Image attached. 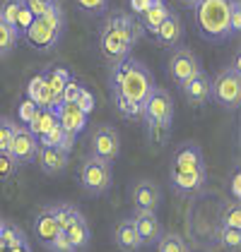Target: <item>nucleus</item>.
Segmentation results:
<instances>
[{
	"instance_id": "obj_1",
	"label": "nucleus",
	"mask_w": 241,
	"mask_h": 252,
	"mask_svg": "<svg viewBox=\"0 0 241 252\" xmlns=\"http://www.w3.org/2000/svg\"><path fill=\"white\" fill-rule=\"evenodd\" d=\"M169 183L179 194L193 197L207 188V166L196 142H183L171 158Z\"/></svg>"
},
{
	"instance_id": "obj_2",
	"label": "nucleus",
	"mask_w": 241,
	"mask_h": 252,
	"mask_svg": "<svg viewBox=\"0 0 241 252\" xmlns=\"http://www.w3.org/2000/svg\"><path fill=\"white\" fill-rule=\"evenodd\" d=\"M109 82H111L114 94H123V96L133 98L135 103H145V98L155 89V77H152L150 67L133 56L114 63Z\"/></svg>"
},
{
	"instance_id": "obj_3",
	"label": "nucleus",
	"mask_w": 241,
	"mask_h": 252,
	"mask_svg": "<svg viewBox=\"0 0 241 252\" xmlns=\"http://www.w3.org/2000/svg\"><path fill=\"white\" fill-rule=\"evenodd\" d=\"M232 2L234 0H198L193 7V17H196V29L205 41L222 43V41L232 39Z\"/></svg>"
},
{
	"instance_id": "obj_4",
	"label": "nucleus",
	"mask_w": 241,
	"mask_h": 252,
	"mask_svg": "<svg viewBox=\"0 0 241 252\" xmlns=\"http://www.w3.org/2000/svg\"><path fill=\"white\" fill-rule=\"evenodd\" d=\"M142 120L147 125L150 139L161 147L171 135V123H174V98L166 89L155 87L150 96L142 103Z\"/></svg>"
},
{
	"instance_id": "obj_5",
	"label": "nucleus",
	"mask_w": 241,
	"mask_h": 252,
	"mask_svg": "<svg viewBox=\"0 0 241 252\" xmlns=\"http://www.w3.org/2000/svg\"><path fill=\"white\" fill-rule=\"evenodd\" d=\"M63 29H65V15H63V7H60V2H58L46 15L34 17L22 36L27 39V43L34 51L48 53V51H53L58 46L60 36H63Z\"/></svg>"
},
{
	"instance_id": "obj_6",
	"label": "nucleus",
	"mask_w": 241,
	"mask_h": 252,
	"mask_svg": "<svg viewBox=\"0 0 241 252\" xmlns=\"http://www.w3.org/2000/svg\"><path fill=\"white\" fill-rule=\"evenodd\" d=\"M80 185L92 197L109 192L114 185V161H106L99 156H87L80 166Z\"/></svg>"
},
{
	"instance_id": "obj_7",
	"label": "nucleus",
	"mask_w": 241,
	"mask_h": 252,
	"mask_svg": "<svg viewBox=\"0 0 241 252\" xmlns=\"http://www.w3.org/2000/svg\"><path fill=\"white\" fill-rule=\"evenodd\" d=\"M210 98H215V103L227 108V111H237L241 103V75L234 67H224L217 72V77L210 84Z\"/></svg>"
},
{
	"instance_id": "obj_8",
	"label": "nucleus",
	"mask_w": 241,
	"mask_h": 252,
	"mask_svg": "<svg viewBox=\"0 0 241 252\" xmlns=\"http://www.w3.org/2000/svg\"><path fill=\"white\" fill-rule=\"evenodd\" d=\"M89 154L106 158V161H116L120 154V135L114 125H97L89 137Z\"/></svg>"
},
{
	"instance_id": "obj_9",
	"label": "nucleus",
	"mask_w": 241,
	"mask_h": 252,
	"mask_svg": "<svg viewBox=\"0 0 241 252\" xmlns=\"http://www.w3.org/2000/svg\"><path fill=\"white\" fill-rule=\"evenodd\" d=\"M99 48H101V56L109 60V63H119V60L128 58L135 46H130L128 41L123 39V34H120L119 29L106 20L104 27L99 29Z\"/></svg>"
},
{
	"instance_id": "obj_10",
	"label": "nucleus",
	"mask_w": 241,
	"mask_h": 252,
	"mask_svg": "<svg viewBox=\"0 0 241 252\" xmlns=\"http://www.w3.org/2000/svg\"><path fill=\"white\" fill-rule=\"evenodd\" d=\"M37 149H39V139L32 135V130L27 125H15V135L10 139L7 154L15 158L17 166H27L37 158Z\"/></svg>"
},
{
	"instance_id": "obj_11",
	"label": "nucleus",
	"mask_w": 241,
	"mask_h": 252,
	"mask_svg": "<svg viewBox=\"0 0 241 252\" xmlns=\"http://www.w3.org/2000/svg\"><path fill=\"white\" fill-rule=\"evenodd\" d=\"M166 70H169V77L181 87L186 79H191L196 72H201L202 65H201V60H198V56H196L191 48H174Z\"/></svg>"
},
{
	"instance_id": "obj_12",
	"label": "nucleus",
	"mask_w": 241,
	"mask_h": 252,
	"mask_svg": "<svg viewBox=\"0 0 241 252\" xmlns=\"http://www.w3.org/2000/svg\"><path fill=\"white\" fill-rule=\"evenodd\" d=\"M133 226L140 235L142 248L145 245H157L160 235L164 233L161 228V221L157 219V212H147V209H135L133 214Z\"/></svg>"
},
{
	"instance_id": "obj_13",
	"label": "nucleus",
	"mask_w": 241,
	"mask_h": 252,
	"mask_svg": "<svg viewBox=\"0 0 241 252\" xmlns=\"http://www.w3.org/2000/svg\"><path fill=\"white\" fill-rule=\"evenodd\" d=\"M37 161H39V168L46 175H58L68 168L70 152H65V149H60V147H53V144H39Z\"/></svg>"
},
{
	"instance_id": "obj_14",
	"label": "nucleus",
	"mask_w": 241,
	"mask_h": 252,
	"mask_svg": "<svg viewBox=\"0 0 241 252\" xmlns=\"http://www.w3.org/2000/svg\"><path fill=\"white\" fill-rule=\"evenodd\" d=\"M133 197V207L135 209H147V212H157L161 204V190L157 188V183L152 180H138L130 190Z\"/></svg>"
},
{
	"instance_id": "obj_15",
	"label": "nucleus",
	"mask_w": 241,
	"mask_h": 252,
	"mask_svg": "<svg viewBox=\"0 0 241 252\" xmlns=\"http://www.w3.org/2000/svg\"><path fill=\"white\" fill-rule=\"evenodd\" d=\"M210 84H212V77L201 70V72H196L193 77L181 84V92H183V96L191 106H201L210 98Z\"/></svg>"
},
{
	"instance_id": "obj_16",
	"label": "nucleus",
	"mask_w": 241,
	"mask_h": 252,
	"mask_svg": "<svg viewBox=\"0 0 241 252\" xmlns=\"http://www.w3.org/2000/svg\"><path fill=\"white\" fill-rule=\"evenodd\" d=\"M152 36H155V41H157L160 46H164V48L179 46V41L183 39V22H181V17L176 12H169Z\"/></svg>"
},
{
	"instance_id": "obj_17",
	"label": "nucleus",
	"mask_w": 241,
	"mask_h": 252,
	"mask_svg": "<svg viewBox=\"0 0 241 252\" xmlns=\"http://www.w3.org/2000/svg\"><path fill=\"white\" fill-rule=\"evenodd\" d=\"M58 233H60L58 221H56V216L51 212V207H43V209L34 216V238L48 250L51 243H53V238H56Z\"/></svg>"
},
{
	"instance_id": "obj_18",
	"label": "nucleus",
	"mask_w": 241,
	"mask_h": 252,
	"mask_svg": "<svg viewBox=\"0 0 241 252\" xmlns=\"http://www.w3.org/2000/svg\"><path fill=\"white\" fill-rule=\"evenodd\" d=\"M56 120L63 125L65 132H70V135H75V137L87 127V113H82L75 103H60L58 108H56Z\"/></svg>"
},
{
	"instance_id": "obj_19",
	"label": "nucleus",
	"mask_w": 241,
	"mask_h": 252,
	"mask_svg": "<svg viewBox=\"0 0 241 252\" xmlns=\"http://www.w3.org/2000/svg\"><path fill=\"white\" fill-rule=\"evenodd\" d=\"M114 240H116V248L120 252H138L142 248L140 235L133 226V219H120L114 228Z\"/></svg>"
},
{
	"instance_id": "obj_20",
	"label": "nucleus",
	"mask_w": 241,
	"mask_h": 252,
	"mask_svg": "<svg viewBox=\"0 0 241 252\" xmlns=\"http://www.w3.org/2000/svg\"><path fill=\"white\" fill-rule=\"evenodd\" d=\"M73 79V75L65 70V67H51L48 72H43V82H46V89L51 92V108H58L60 106V94H63V87Z\"/></svg>"
},
{
	"instance_id": "obj_21",
	"label": "nucleus",
	"mask_w": 241,
	"mask_h": 252,
	"mask_svg": "<svg viewBox=\"0 0 241 252\" xmlns=\"http://www.w3.org/2000/svg\"><path fill=\"white\" fill-rule=\"evenodd\" d=\"M109 22H111V24L119 29L120 34H123V39L128 41L130 46H135V43L140 41L142 27L133 20V15H128V12H119V15H111V17H109Z\"/></svg>"
},
{
	"instance_id": "obj_22",
	"label": "nucleus",
	"mask_w": 241,
	"mask_h": 252,
	"mask_svg": "<svg viewBox=\"0 0 241 252\" xmlns=\"http://www.w3.org/2000/svg\"><path fill=\"white\" fill-rule=\"evenodd\" d=\"M169 12H171V10H169V5H166L164 0H157L155 5H150V7H147V10L140 15V17H142V22H140L142 32L155 34V32H157V27L164 22V17H166Z\"/></svg>"
},
{
	"instance_id": "obj_23",
	"label": "nucleus",
	"mask_w": 241,
	"mask_h": 252,
	"mask_svg": "<svg viewBox=\"0 0 241 252\" xmlns=\"http://www.w3.org/2000/svg\"><path fill=\"white\" fill-rule=\"evenodd\" d=\"M73 142H75V135L65 132L58 120L39 137V144H53V147H60V149H65V152H73Z\"/></svg>"
},
{
	"instance_id": "obj_24",
	"label": "nucleus",
	"mask_w": 241,
	"mask_h": 252,
	"mask_svg": "<svg viewBox=\"0 0 241 252\" xmlns=\"http://www.w3.org/2000/svg\"><path fill=\"white\" fill-rule=\"evenodd\" d=\"M68 240H70V245H73V250L75 252H82L89 248V243H92V228H89V223H87V219H80V221H75L68 231Z\"/></svg>"
},
{
	"instance_id": "obj_25",
	"label": "nucleus",
	"mask_w": 241,
	"mask_h": 252,
	"mask_svg": "<svg viewBox=\"0 0 241 252\" xmlns=\"http://www.w3.org/2000/svg\"><path fill=\"white\" fill-rule=\"evenodd\" d=\"M53 123H56V108H51V106H37V111H34L32 120L27 123V127L32 130V135L39 139Z\"/></svg>"
},
{
	"instance_id": "obj_26",
	"label": "nucleus",
	"mask_w": 241,
	"mask_h": 252,
	"mask_svg": "<svg viewBox=\"0 0 241 252\" xmlns=\"http://www.w3.org/2000/svg\"><path fill=\"white\" fill-rule=\"evenodd\" d=\"M51 212H53L56 221H58L60 231H68V228H70L75 221L84 219L80 209H78L75 204H68V202H63V204H53V207H51Z\"/></svg>"
},
{
	"instance_id": "obj_27",
	"label": "nucleus",
	"mask_w": 241,
	"mask_h": 252,
	"mask_svg": "<svg viewBox=\"0 0 241 252\" xmlns=\"http://www.w3.org/2000/svg\"><path fill=\"white\" fill-rule=\"evenodd\" d=\"M27 98H32L37 106H51V92L46 89V82H43V72L34 75L27 84Z\"/></svg>"
},
{
	"instance_id": "obj_28",
	"label": "nucleus",
	"mask_w": 241,
	"mask_h": 252,
	"mask_svg": "<svg viewBox=\"0 0 241 252\" xmlns=\"http://www.w3.org/2000/svg\"><path fill=\"white\" fill-rule=\"evenodd\" d=\"M157 252H191V248L179 233H161L157 240Z\"/></svg>"
},
{
	"instance_id": "obj_29",
	"label": "nucleus",
	"mask_w": 241,
	"mask_h": 252,
	"mask_svg": "<svg viewBox=\"0 0 241 252\" xmlns=\"http://www.w3.org/2000/svg\"><path fill=\"white\" fill-rule=\"evenodd\" d=\"M217 240L224 252H239L241 250V228H232V226H220L217 231Z\"/></svg>"
},
{
	"instance_id": "obj_30",
	"label": "nucleus",
	"mask_w": 241,
	"mask_h": 252,
	"mask_svg": "<svg viewBox=\"0 0 241 252\" xmlns=\"http://www.w3.org/2000/svg\"><path fill=\"white\" fill-rule=\"evenodd\" d=\"M17 41H20V34L15 32V27L0 20V56H10L17 48Z\"/></svg>"
},
{
	"instance_id": "obj_31",
	"label": "nucleus",
	"mask_w": 241,
	"mask_h": 252,
	"mask_svg": "<svg viewBox=\"0 0 241 252\" xmlns=\"http://www.w3.org/2000/svg\"><path fill=\"white\" fill-rule=\"evenodd\" d=\"M114 101H116V111L123 118H133V120L142 118V103H135L133 98L123 96V94H114Z\"/></svg>"
},
{
	"instance_id": "obj_32",
	"label": "nucleus",
	"mask_w": 241,
	"mask_h": 252,
	"mask_svg": "<svg viewBox=\"0 0 241 252\" xmlns=\"http://www.w3.org/2000/svg\"><path fill=\"white\" fill-rule=\"evenodd\" d=\"M220 226L241 228V204H239V202H229V204H224V207H222Z\"/></svg>"
},
{
	"instance_id": "obj_33",
	"label": "nucleus",
	"mask_w": 241,
	"mask_h": 252,
	"mask_svg": "<svg viewBox=\"0 0 241 252\" xmlns=\"http://www.w3.org/2000/svg\"><path fill=\"white\" fill-rule=\"evenodd\" d=\"M78 5V10H82L84 15H92V17H99L109 10L111 0H73Z\"/></svg>"
},
{
	"instance_id": "obj_34",
	"label": "nucleus",
	"mask_w": 241,
	"mask_h": 252,
	"mask_svg": "<svg viewBox=\"0 0 241 252\" xmlns=\"http://www.w3.org/2000/svg\"><path fill=\"white\" fill-rule=\"evenodd\" d=\"M0 240L5 243V250L7 248H17V245H24L27 243V238H24V233L17 228V226H2V231H0Z\"/></svg>"
},
{
	"instance_id": "obj_35",
	"label": "nucleus",
	"mask_w": 241,
	"mask_h": 252,
	"mask_svg": "<svg viewBox=\"0 0 241 252\" xmlns=\"http://www.w3.org/2000/svg\"><path fill=\"white\" fill-rule=\"evenodd\" d=\"M15 120H10L7 116H0V152H7L10 139L15 135Z\"/></svg>"
},
{
	"instance_id": "obj_36",
	"label": "nucleus",
	"mask_w": 241,
	"mask_h": 252,
	"mask_svg": "<svg viewBox=\"0 0 241 252\" xmlns=\"http://www.w3.org/2000/svg\"><path fill=\"white\" fill-rule=\"evenodd\" d=\"M32 20H34V15H32V10L24 5V0H22V5H20V10H17V15H15V32L17 34H24L27 32V27L32 24Z\"/></svg>"
},
{
	"instance_id": "obj_37",
	"label": "nucleus",
	"mask_w": 241,
	"mask_h": 252,
	"mask_svg": "<svg viewBox=\"0 0 241 252\" xmlns=\"http://www.w3.org/2000/svg\"><path fill=\"white\" fill-rule=\"evenodd\" d=\"M17 171H20V166L15 163V158L7 152H0V180H10Z\"/></svg>"
},
{
	"instance_id": "obj_38",
	"label": "nucleus",
	"mask_w": 241,
	"mask_h": 252,
	"mask_svg": "<svg viewBox=\"0 0 241 252\" xmlns=\"http://www.w3.org/2000/svg\"><path fill=\"white\" fill-rule=\"evenodd\" d=\"M22 0H2L0 2V20H5L10 27H15V15L20 10Z\"/></svg>"
},
{
	"instance_id": "obj_39",
	"label": "nucleus",
	"mask_w": 241,
	"mask_h": 252,
	"mask_svg": "<svg viewBox=\"0 0 241 252\" xmlns=\"http://www.w3.org/2000/svg\"><path fill=\"white\" fill-rule=\"evenodd\" d=\"M84 89L82 84H78L75 79H70L65 87H63V94H60V103H75L78 96H80V92Z\"/></svg>"
},
{
	"instance_id": "obj_40",
	"label": "nucleus",
	"mask_w": 241,
	"mask_h": 252,
	"mask_svg": "<svg viewBox=\"0 0 241 252\" xmlns=\"http://www.w3.org/2000/svg\"><path fill=\"white\" fill-rule=\"evenodd\" d=\"M24 5L32 10L34 17H41V15H46L53 5H58V0H24Z\"/></svg>"
},
{
	"instance_id": "obj_41",
	"label": "nucleus",
	"mask_w": 241,
	"mask_h": 252,
	"mask_svg": "<svg viewBox=\"0 0 241 252\" xmlns=\"http://www.w3.org/2000/svg\"><path fill=\"white\" fill-rule=\"evenodd\" d=\"M51 252H75L73 250V245H70V240H68V235H65V231H60L56 238H53V243H51V248H48Z\"/></svg>"
},
{
	"instance_id": "obj_42",
	"label": "nucleus",
	"mask_w": 241,
	"mask_h": 252,
	"mask_svg": "<svg viewBox=\"0 0 241 252\" xmlns=\"http://www.w3.org/2000/svg\"><path fill=\"white\" fill-rule=\"evenodd\" d=\"M229 194H232V202H241V171L234 168L232 171V180H229Z\"/></svg>"
},
{
	"instance_id": "obj_43",
	"label": "nucleus",
	"mask_w": 241,
	"mask_h": 252,
	"mask_svg": "<svg viewBox=\"0 0 241 252\" xmlns=\"http://www.w3.org/2000/svg\"><path fill=\"white\" fill-rule=\"evenodd\" d=\"M75 106L80 108L82 113H92V111H94V96H92L87 89H82L80 96H78V101H75Z\"/></svg>"
},
{
	"instance_id": "obj_44",
	"label": "nucleus",
	"mask_w": 241,
	"mask_h": 252,
	"mask_svg": "<svg viewBox=\"0 0 241 252\" xmlns=\"http://www.w3.org/2000/svg\"><path fill=\"white\" fill-rule=\"evenodd\" d=\"M229 27H232V36H237L241 29V2L234 0L232 2V17H229Z\"/></svg>"
},
{
	"instance_id": "obj_45",
	"label": "nucleus",
	"mask_w": 241,
	"mask_h": 252,
	"mask_svg": "<svg viewBox=\"0 0 241 252\" xmlns=\"http://www.w3.org/2000/svg\"><path fill=\"white\" fill-rule=\"evenodd\" d=\"M34 111H37V103H34L32 98H24V101L20 103V123L22 125H27V123L32 120Z\"/></svg>"
},
{
	"instance_id": "obj_46",
	"label": "nucleus",
	"mask_w": 241,
	"mask_h": 252,
	"mask_svg": "<svg viewBox=\"0 0 241 252\" xmlns=\"http://www.w3.org/2000/svg\"><path fill=\"white\" fill-rule=\"evenodd\" d=\"M130 2V15H142L150 5H155L157 0H128Z\"/></svg>"
},
{
	"instance_id": "obj_47",
	"label": "nucleus",
	"mask_w": 241,
	"mask_h": 252,
	"mask_svg": "<svg viewBox=\"0 0 241 252\" xmlns=\"http://www.w3.org/2000/svg\"><path fill=\"white\" fill-rule=\"evenodd\" d=\"M7 252H32V248H29V243H24V245H17V248H7Z\"/></svg>"
},
{
	"instance_id": "obj_48",
	"label": "nucleus",
	"mask_w": 241,
	"mask_h": 252,
	"mask_svg": "<svg viewBox=\"0 0 241 252\" xmlns=\"http://www.w3.org/2000/svg\"><path fill=\"white\" fill-rule=\"evenodd\" d=\"M239 53H237V56H234V60H232V65H229V67H234V70H239Z\"/></svg>"
},
{
	"instance_id": "obj_49",
	"label": "nucleus",
	"mask_w": 241,
	"mask_h": 252,
	"mask_svg": "<svg viewBox=\"0 0 241 252\" xmlns=\"http://www.w3.org/2000/svg\"><path fill=\"white\" fill-rule=\"evenodd\" d=\"M181 2H186L188 7H196V2H198V0H181Z\"/></svg>"
},
{
	"instance_id": "obj_50",
	"label": "nucleus",
	"mask_w": 241,
	"mask_h": 252,
	"mask_svg": "<svg viewBox=\"0 0 241 252\" xmlns=\"http://www.w3.org/2000/svg\"><path fill=\"white\" fill-rule=\"evenodd\" d=\"M2 226H5V221H2V219H0V231H2Z\"/></svg>"
},
{
	"instance_id": "obj_51",
	"label": "nucleus",
	"mask_w": 241,
	"mask_h": 252,
	"mask_svg": "<svg viewBox=\"0 0 241 252\" xmlns=\"http://www.w3.org/2000/svg\"><path fill=\"white\" fill-rule=\"evenodd\" d=\"M0 60H2V56H0Z\"/></svg>"
}]
</instances>
